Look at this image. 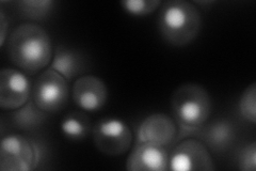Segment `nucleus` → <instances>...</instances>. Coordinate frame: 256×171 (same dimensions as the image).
<instances>
[{
	"mask_svg": "<svg viewBox=\"0 0 256 171\" xmlns=\"http://www.w3.org/2000/svg\"><path fill=\"white\" fill-rule=\"evenodd\" d=\"M11 62L28 75H36L52 59V45L48 32L36 23H22L9 36L6 43Z\"/></svg>",
	"mask_w": 256,
	"mask_h": 171,
	"instance_id": "1",
	"label": "nucleus"
},
{
	"mask_svg": "<svg viewBox=\"0 0 256 171\" xmlns=\"http://www.w3.org/2000/svg\"><path fill=\"white\" fill-rule=\"evenodd\" d=\"M172 118L178 127V142L194 137L196 129L204 125L212 113V102L210 92L194 83L176 88L170 101Z\"/></svg>",
	"mask_w": 256,
	"mask_h": 171,
	"instance_id": "2",
	"label": "nucleus"
},
{
	"mask_svg": "<svg viewBox=\"0 0 256 171\" xmlns=\"http://www.w3.org/2000/svg\"><path fill=\"white\" fill-rule=\"evenodd\" d=\"M157 27L162 38L175 47L191 44L202 28V15L198 8L186 0H168L162 3Z\"/></svg>",
	"mask_w": 256,
	"mask_h": 171,
	"instance_id": "3",
	"label": "nucleus"
},
{
	"mask_svg": "<svg viewBox=\"0 0 256 171\" xmlns=\"http://www.w3.org/2000/svg\"><path fill=\"white\" fill-rule=\"evenodd\" d=\"M44 156L43 144L26 135H6L0 143V169L2 171L36 170L42 164Z\"/></svg>",
	"mask_w": 256,
	"mask_h": 171,
	"instance_id": "4",
	"label": "nucleus"
},
{
	"mask_svg": "<svg viewBox=\"0 0 256 171\" xmlns=\"http://www.w3.org/2000/svg\"><path fill=\"white\" fill-rule=\"evenodd\" d=\"M95 148L108 156H120L130 149L134 134L127 122L121 118H102L92 128Z\"/></svg>",
	"mask_w": 256,
	"mask_h": 171,
	"instance_id": "5",
	"label": "nucleus"
},
{
	"mask_svg": "<svg viewBox=\"0 0 256 171\" xmlns=\"http://www.w3.org/2000/svg\"><path fill=\"white\" fill-rule=\"evenodd\" d=\"M68 81L50 68L43 71L32 85L31 100L47 113L62 110L68 104Z\"/></svg>",
	"mask_w": 256,
	"mask_h": 171,
	"instance_id": "6",
	"label": "nucleus"
},
{
	"mask_svg": "<svg viewBox=\"0 0 256 171\" xmlns=\"http://www.w3.org/2000/svg\"><path fill=\"white\" fill-rule=\"evenodd\" d=\"M216 169L212 153L196 138H185L174 144L169 155V170L212 171Z\"/></svg>",
	"mask_w": 256,
	"mask_h": 171,
	"instance_id": "7",
	"label": "nucleus"
},
{
	"mask_svg": "<svg viewBox=\"0 0 256 171\" xmlns=\"http://www.w3.org/2000/svg\"><path fill=\"white\" fill-rule=\"evenodd\" d=\"M178 127L175 120L162 112H154L144 118L136 131V142H150L170 146L178 142Z\"/></svg>",
	"mask_w": 256,
	"mask_h": 171,
	"instance_id": "8",
	"label": "nucleus"
},
{
	"mask_svg": "<svg viewBox=\"0 0 256 171\" xmlns=\"http://www.w3.org/2000/svg\"><path fill=\"white\" fill-rule=\"evenodd\" d=\"M32 84L20 69L6 68L0 73V107L15 110L31 99Z\"/></svg>",
	"mask_w": 256,
	"mask_h": 171,
	"instance_id": "9",
	"label": "nucleus"
},
{
	"mask_svg": "<svg viewBox=\"0 0 256 171\" xmlns=\"http://www.w3.org/2000/svg\"><path fill=\"white\" fill-rule=\"evenodd\" d=\"M72 99L80 110L98 112L107 104L108 88L100 77L86 74L75 80Z\"/></svg>",
	"mask_w": 256,
	"mask_h": 171,
	"instance_id": "10",
	"label": "nucleus"
},
{
	"mask_svg": "<svg viewBox=\"0 0 256 171\" xmlns=\"http://www.w3.org/2000/svg\"><path fill=\"white\" fill-rule=\"evenodd\" d=\"M169 148L150 142L134 143L126 160L128 171H168Z\"/></svg>",
	"mask_w": 256,
	"mask_h": 171,
	"instance_id": "11",
	"label": "nucleus"
},
{
	"mask_svg": "<svg viewBox=\"0 0 256 171\" xmlns=\"http://www.w3.org/2000/svg\"><path fill=\"white\" fill-rule=\"evenodd\" d=\"M202 141L210 152L217 154L226 153L234 145L237 133L234 124L228 119H216L206 122L204 125L196 129L194 136Z\"/></svg>",
	"mask_w": 256,
	"mask_h": 171,
	"instance_id": "12",
	"label": "nucleus"
},
{
	"mask_svg": "<svg viewBox=\"0 0 256 171\" xmlns=\"http://www.w3.org/2000/svg\"><path fill=\"white\" fill-rule=\"evenodd\" d=\"M89 68V59L84 52L63 44L54 51L50 69L58 72L68 81L86 75Z\"/></svg>",
	"mask_w": 256,
	"mask_h": 171,
	"instance_id": "13",
	"label": "nucleus"
},
{
	"mask_svg": "<svg viewBox=\"0 0 256 171\" xmlns=\"http://www.w3.org/2000/svg\"><path fill=\"white\" fill-rule=\"evenodd\" d=\"M50 113L45 112L31 99L22 107L12 110L10 123L12 127L24 133H34L44 126Z\"/></svg>",
	"mask_w": 256,
	"mask_h": 171,
	"instance_id": "14",
	"label": "nucleus"
},
{
	"mask_svg": "<svg viewBox=\"0 0 256 171\" xmlns=\"http://www.w3.org/2000/svg\"><path fill=\"white\" fill-rule=\"evenodd\" d=\"M60 132L68 140L82 141L92 132L91 120L84 110L70 111L62 119Z\"/></svg>",
	"mask_w": 256,
	"mask_h": 171,
	"instance_id": "15",
	"label": "nucleus"
},
{
	"mask_svg": "<svg viewBox=\"0 0 256 171\" xmlns=\"http://www.w3.org/2000/svg\"><path fill=\"white\" fill-rule=\"evenodd\" d=\"M15 5L16 12L22 20L36 24L50 19L56 9L54 0H20Z\"/></svg>",
	"mask_w": 256,
	"mask_h": 171,
	"instance_id": "16",
	"label": "nucleus"
},
{
	"mask_svg": "<svg viewBox=\"0 0 256 171\" xmlns=\"http://www.w3.org/2000/svg\"><path fill=\"white\" fill-rule=\"evenodd\" d=\"M238 111L242 118L251 124L256 123V84L248 86L239 97Z\"/></svg>",
	"mask_w": 256,
	"mask_h": 171,
	"instance_id": "17",
	"label": "nucleus"
},
{
	"mask_svg": "<svg viewBox=\"0 0 256 171\" xmlns=\"http://www.w3.org/2000/svg\"><path fill=\"white\" fill-rule=\"evenodd\" d=\"M162 5L160 0H123L121 7L123 11L134 18L150 15L155 12Z\"/></svg>",
	"mask_w": 256,
	"mask_h": 171,
	"instance_id": "18",
	"label": "nucleus"
},
{
	"mask_svg": "<svg viewBox=\"0 0 256 171\" xmlns=\"http://www.w3.org/2000/svg\"><path fill=\"white\" fill-rule=\"evenodd\" d=\"M237 168L242 171L256 170V142L252 141L240 148L236 155Z\"/></svg>",
	"mask_w": 256,
	"mask_h": 171,
	"instance_id": "19",
	"label": "nucleus"
},
{
	"mask_svg": "<svg viewBox=\"0 0 256 171\" xmlns=\"http://www.w3.org/2000/svg\"><path fill=\"white\" fill-rule=\"evenodd\" d=\"M8 28H9V21L6 20V16L2 9L0 10V46L2 47H4V45L6 44Z\"/></svg>",
	"mask_w": 256,
	"mask_h": 171,
	"instance_id": "20",
	"label": "nucleus"
}]
</instances>
